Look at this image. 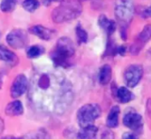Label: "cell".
Returning a JSON list of instances; mask_svg holds the SVG:
<instances>
[{
  "label": "cell",
  "mask_w": 151,
  "mask_h": 139,
  "mask_svg": "<svg viewBox=\"0 0 151 139\" xmlns=\"http://www.w3.org/2000/svg\"><path fill=\"white\" fill-rule=\"evenodd\" d=\"M29 93L33 105L54 114H63L73 98L71 83L63 75L56 73L43 72L35 76Z\"/></svg>",
  "instance_id": "6da1fadb"
},
{
  "label": "cell",
  "mask_w": 151,
  "mask_h": 139,
  "mask_svg": "<svg viewBox=\"0 0 151 139\" xmlns=\"http://www.w3.org/2000/svg\"><path fill=\"white\" fill-rule=\"evenodd\" d=\"M74 54L75 47L73 41L68 37H61L58 40L50 59L56 67L66 68L72 66Z\"/></svg>",
  "instance_id": "7a4b0ae2"
},
{
  "label": "cell",
  "mask_w": 151,
  "mask_h": 139,
  "mask_svg": "<svg viewBox=\"0 0 151 139\" xmlns=\"http://www.w3.org/2000/svg\"><path fill=\"white\" fill-rule=\"evenodd\" d=\"M81 12L82 5L80 0H64L53 10L51 17L54 22L62 23L76 19Z\"/></svg>",
  "instance_id": "3957f363"
},
{
  "label": "cell",
  "mask_w": 151,
  "mask_h": 139,
  "mask_svg": "<svg viewBox=\"0 0 151 139\" xmlns=\"http://www.w3.org/2000/svg\"><path fill=\"white\" fill-rule=\"evenodd\" d=\"M101 107L97 104H86L77 112V122L81 128L94 125V122L100 117Z\"/></svg>",
  "instance_id": "277c9868"
},
{
  "label": "cell",
  "mask_w": 151,
  "mask_h": 139,
  "mask_svg": "<svg viewBox=\"0 0 151 139\" xmlns=\"http://www.w3.org/2000/svg\"><path fill=\"white\" fill-rule=\"evenodd\" d=\"M134 11L133 0H118L114 7V15L121 26L127 27L134 18Z\"/></svg>",
  "instance_id": "5b68a950"
},
{
  "label": "cell",
  "mask_w": 151,
  "mask_h": 139,
  "mask_svg": "<svg viewBox=\"0 0 151 139\" xmlns=\"http://www.w3.org/2000/svg\"><path fill=\"white\" fill-rule=\"evenodd\" d=\"M143 76V67L141 65L134 64L129 66L124 73V81L127 87L134 88L139 84Z\"/></svg>",
  "instance_id": "8992f818"
},
{
  "label": "cell",
  "mask_w": 151,
  "mask_h": 139,
  "mask_svg": "<svg viewBox=\"0 0 151 139\" xmlns=\"http://www.w3.org/2000/svg\"><path fill=\"white\" fill-rule=\"evenodd\" d=\"M7 43L14 49H21L27 45L28 35L27 33L19 28L12 30L6 36Z\"/></svg>",
  "instance_id": "52a82bcc"
},
{
  "label": "cell",
  "mask_w": 151,
  "mask_h": 139,
  "mask_svg": "<svg viewBox=\"0 0 151 139\" xmlns=\"http://www.w3.org/2000/svg\"><path fill=\"white\" fill-rule=\"evenodd\" d=\"M28 80L27 76L23 74L18 75L15 79L12 81V83L11 85L10 89V94L12 98H17L22 96L24 93L27 91L28 89Z\"/></svg>",
  "instance_id": "ba28073f"
},
{
  "label": "cell",
  "mask_w": 151,
  "mask_h": 139,
  "mask_svg": "<svg viewBox=\"0 0 151 139\" xmlns=\"http://www.w3.org/2000/svg\"><path fill=\"white\" fill-rule=\"evenodd\" d=\"M151 39V25L147 24L142 30V32L137 36L135 42L130 46V52L134 55L138 54L144 44H146Z\"/></svg>",
  "instance_id": "9c48e42d"
},
{
  "label": "cell",
  "mask_w": 151,
  "mask_h": 139,
  "mask_svg": "<svg viewBox=\"0 0 151 139\" xmlns=\"http://www.w3.org/2000/svg\"><path fill=\"white\" fill-rule=\"evenodd\" d=\"M124 125L134 131H139L143 126V120L140 114L135 112H128L123 118Z\"/></svg>",
  "instance_id": "30bf717a"
},
{
  "label": "cell",
  "mask_w": 151,
  "mask_h": 139,
  "mask_svg": "<svg viewBox=\"0 0 151 139\" xmlns=\"http://www.w3.org/2000/svg\"><path fill=\"white\" fill-rule=\"evenodd\" d=\"M29 32L31 34L38 36L42 40H45V41L50 40L55 35L54 30L45 28L42 25H35V26L31 27L29 28Z\"/></svg>",
  "instance_id": "8fae6325"
},
{
  "label": "cell",
  "mask_w": 151,
  "mask_h": 139,
  "mask_svg": "<svg viewBox=\"0 0 151 139\" xmlns=\"http://www.w3.org/2000/svg\"><path fill=\"white\" fill-rule=\"evenodd\" d=\"M98 25L109 35H112L116 31V28H117V23L113 20L108 19V17L104 14H102L99 16Z\"/></svg>",
  "instance_id": "7c38bea8"
},
{
  "label": "cell",
  "mask_w": 151,
  "mask_h": 139,
  "mask_svg": "<svg viewBox=\"0 0 151 139\" xmlns=\"http://www.w3.org/2000/svg\"><path fill=\"white\" fill-rule=\"evenodd\" d=\"M4 113L6 115L14 117L23 114L24 113V107L22 103L19 100H13L10 102L4 109Z\"/></svg>",
  "instance_id": "4fadbf2b"
},
{
  "label": "cell",
  "mask_w": 151,
  "mask_h": 139,
  "mask_svg": "<svg viewBox=\"0 0 151 139\" xmlns=\"http://www.w3.org/2000/svg\"><path fill=\"white\" fill-rule=\"evenodd\" d=\"M0 60L12 66H15L19 62L17 55L4 45H0Z\"/></svg>",
  "instance_id": "5bb4252c"
},
{
  "label": "cell",
  "mask_w": 151,
  "mask_h": 139,
  "mask_svg": "<svg viewBox=\"0 0 151 139\" xmlns=\"http://www.w3.org/2000/svg\"><path fill=\"white\" fill-rule=\"evenodd\" d=\"M119 114H120V108L119 106H115L111 107L106 119V125L108 126V128L115 129L119 126Z\"/></svg>",
  "instance_id": "9a60e30c"
},
{
  "label": "cell",
  "mask_w": 151,
  "mask_h": 139,
  "mask_svg": "<svg viewBox=\"0 0 151 139\" xmlns=\"http://www.w3.org/2000/svg\"><path fill=\"white\" fill-rule=\"evenodd\" d=\"M116 98L120 103H129L134 99V93L127 87H119L116 90Z\"/></svg>",
  "instance_id": "2e32d148"
},
{
  "label": "cell",
  "mask_w": 151,
  "mask_h": 139,
  "mask_svg": "<svg viewBox=\"0 0 151 139\" xmlns=\"http://www.w3.org/2000/svg\"><path fill=\"white\" fill-rule=\"evenodd\" d=\"M111 76H112V69L110 65H104L99 71V75H98V79H99V83L102 85H106L108 84L111 80Z\"/></svg>",
  "instance_id": "e0dca14e"
},
{
  "label": "cell",
  "mask_w": 151,
  "mask_h": 139,
  "mask_svg": "<svg viewBox=\"0 0 151 139\" xmlns=\"http://www.w3.org/2000/svg\"><path fill=\"white\" fill-rule=\"evenodd\" d=\"M98 132V128L95 125H90L81 128L78 133L79 139H95Z\"/></svg>",
  "instance_id": "ac0fdd59"
},
{
  "label": "cell",
  "mask_w": 151,
  "mask_h": 139,
  "mask_svg": "<svg viewBox=\"0 0 151 139\" xmlns=\"http://www.w3.org/2000/svg\"><path fill=\"white\" fill-rule=\"evenodd\" d=\"M45 52V49L41 45H32L27 50V56L29 59H35Z\"/></svg>",
  "instance_id": "d6986e66"
},
{
  "label": "cell",
  "mask_w": 151,
  "mask_h": 139,
  "mask_svg": "<svg viewBox=\"0 0 151 139\" xmlns=\"http://www.w3.org/2000/svg\"><path fill=\"white\" fill-rule=\"evenodd\" d=\"M17 4V0H2L0 3V9L3 12H12Z\"/></svg>",
  "instance_id": "ffe728a7"
},
{
  "label": "cell",
  "mask_w": 151,
  "mask_h": 139,
  "mask_svg": "<svg viewBox=\"0 0 151 139\" xmlns=\"http://www.w3.org/2000/svg\"><path fill=\"white\" fill-rule=\"evenodd\" d=\"M40 5L39 0H23L22 6L28 12H34Z\"/></svg>",
  "instance_id": "44dd1931"
},
{
  "label": "cell",
  "mask_w": 151,
  "mask_h": 139,
  "mask_svg": "<svg viewBox=\"0 0 151 139\" xmlns=\"http://www.w3.org/2000/svg\"><path fill=\"white\" fill-rule=\"evenodd\" d=\"M76 36L80 43H86L88 39V35L87 31L81 27V24H79L76 27Z\"/></svg>",
  "instance_id": "7402d4cb"
},
{
  "label": "cell",
  "mask_w": 151,
  "mask_h": 139,
  "mask_svg": "<svg viewBox=\"0 0 151 139\" xmlns=\"http://www.w3.org/2000/svg\"><path fill=\"white\" fill-rule=\"evenodd\" d=\"M32 139H49V136L47 135V132L44 130H40L35 134Z\"/></svg>",
  "instance_id": "603a6c76"
},
{
  "label": "cell",
  "mask_w": 151,
  "mask_h": 139,
  "mask_svg": "<svg viewBox=\"0 0 151 139\" xmlns=\"http://www.w3.org/2000/svg\"><path fill=\"white\" fill-rule=\"evenodd\" d=\"M102 139H114V134L111 130H106L102 133L101 136Z\"/></svg>",
  "instance_id": "cb8c5ba5"
},
{
  "label": "cell",
  "mask_w": 151,
  "mask_h": 139,
  "mask_svg": "<svg viewBox=\"0 0 151 139\" xmlns=\"http://www.w3.org/2000/svg\"><path fill=\"white\" fill-rule=\"evenodd\" d=\"M122 139H138V137L132 132H126L123 134Z\"/></svg>",
  "instance_id": "d4e9b609"
},
{
  "label": "cell",
  "mask_w": 151,
  "mask_h": 139,
  "mask_svg": "<svg viewBox=\"0 0 151 139\" xmlns=\"http://www.w3.org/2000/svg\"><path fill=\"white\" fill-rule=\"evenodd\" d=\"M59 1H63V0H42V2L44 5H49V4H50L51 2H59Z\"/></svg>",
  "instance_id": "484cf974"
},
{
  "label": "cell",
  "mask_w": 151,
  "mask_h": 139,
  "mask_svg": "<svg viewBox=\"0 0 151 139\" xmlns=\"http://www.w3.org/2000/svg\"><path fill=\"white\" fill-rule=\"evenodd\" d=\"M1 139H25L24 138H15V137H12V136H6V137H4Z\"/></svg>",
  "instance_id": "4316f807"
},
{
  "label": "cell",
  "mask_w": 151,
  "mask_h": 139,
  "mask_svg": "<svg viewBox=\"0 0 151 139\" xmlns=\"http://www.w3.org/2000/svg\"><path fill=\"white\" fill-rule=\"evenodd\" d=\"M3 130H4V122H3L2 119L0 118V134L2 133Z\"/></svg>",
  "instance_id": "83f0119b"
},
{
  "label": "cell",
  "mask_w": 151,
  "mask_h": 139,
  "mask_svg": "<svg viewBox=\"0 0 151 139\" xmlns=\"http://www.w3.org/2000/svg\"><path fill=\"white\" fill-rule=\"evenodd\" d=\"M2 85H3V76L2 75H0V89L2 88Z\"/></svg>",
  "instance_id": "f1b7e54d"
}]
</instances>
